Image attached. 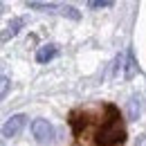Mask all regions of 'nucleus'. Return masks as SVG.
<instances>
[{"label": "nucleus", "instance_id": "7ed1b4c3", "mask_svg": "<svg viewBox=\"0 0 146 146\" xmlns=\"http://www.w3.org/2000/svg\"><path fill=\"white\" fill-rule=\"evenodd\" d=\"M27 124V115H11L7 121H5V126H2V137H16L20 130L25 128Z\"/></svg>", "mask_w": 146, "mask_h": 146}, {"label": "nucleus", "instance_id": "39448f33", "mask_svg": "<svg viewBox=\"0 0 146 146\" xmlns=\"http://www.w3.org/2000/svg\"><path fill=\"white\" fill-rule=\"evenodd\" d=\"M128 63H126V79H133L135 76V70H137V63H135V54L133 50H128Z\"/></svg>", "mask_w": 146, "mask_h": 146}, {"label": "nucleus", "instance_id": "423d86ee", "mask_svg": "<svg viewBox=\"0 0 146 146\" xmlns=\"http://www.w3.org/2000/svg\"><path fill=\"white\" fill-rule=\"evenodd\" d=\"M20 25H23V20H20V18H16L14 23H9V27H7V32L2 34V40H7L9 36H16V34H18V27H20Z\"/></svg>", "mask_w": 146, "mask_h": 146}, {"label": "nucleus", "instance_id": "9d476101", "mask_svg": "<svg viewBox=\"0 0 146 146\" xmlns=\"http://www.w3.org/2000/svg\"><path fill=\"white\" fill-rule=\"evenodd\" d=\"M5 92H7V76H2V97H5Z\"/></svg>", "mask_w": 146, "mask_h": 146}, {"label": "nucleus", "instance_id": "6e6552de", "mask_svg": "<svg viewBox=\"0 0 146 146\" xmlns=\"http://www.w3.org/2000/svg\"><path fill=\"white\" fill-rule=\"evenodd\" d=\"M110 5H112L110 0H92L90 9H104V7H110Z\"/></svg>", "mask_w": 146, "mask_h": 146}, {"label": "nucleus", "instance_id": "0eeeda50", "mask_svg": "<svg viewBox=\"0 0 146 146\" xmlns=\"http://www.w3.org/2000/svg\"><path fill=\"white\" fill-rule=\"evenodd\" d=\"M29 9H54V2H27Z\"/></svg>", "mask_w": 146, "mask_h": 146}, {"label": "nucleus", "instance_id": "f03ea898", "mask_svg": "<svg viewBox=\"0 0 146 146\" xmlns=\"http://www.w3.org/2000/svg\"><path fill=\"white\" fill-rule=\"evenodd\" d=\"M32 135L38 144H50V142H54V126L47 119H34L32 121Z\"/></svg>", "mask_w": 146, "mask_h": 146}, {"label": "nucleus", "instance_id": "1a4fd4ad", "mask_svg": "<svg viewBox=\"0 0 146 146\" xmlns=\"http://www.w3.org/2000/svg\"><path fill=\"white\" fill-rule=\"evenodd\" d=\"M63 14H65V16H70V18H74V20H79L76 9H74V7H70V5H68V7H63Z\"/></svg>", "mask_w": 146, "mask_h": 146}, {"label": "nucleus", "instance_id": "f257e3e1", "mask_svg": "<svg viewBox=\"0 0 146 146\" xmlns=\"http://www.w3.org/2000/svg\"><path fill=\"white\" fill-rule=\"evenodd\" d=\"M106 112H108V119L97 130V144L99 146H119L126 139V130L121 126L119 110L115 108L112 104H108V106H106Z\"/></svg>", "mask_w": 146, "mask_h": 146}, {"label": "nucleus", "instance_id": "20e7f679", "mask_svg": "<svg viewBox=\"0 0 146 146\" xmlns=\"http://www.w3.org/2000/svg\"><path fill=\"white\" fill-rule=\"evenodd\" d=\"M56 52H58L56 45H43V47L36 52V61L38 63H47V61H52L56 56Z\"/></svg>", "mask_w": 146, "mask_h": 146}]
</instances>
